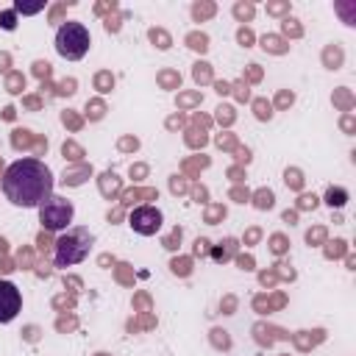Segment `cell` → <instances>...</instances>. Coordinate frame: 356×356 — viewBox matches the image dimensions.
Here are the masks:
<instances>
[{
  "label": "cell",
  "instance_id": "6da1fadb",
  "mask_svg": "<svg viewBox=\"0 0 356 356\" xmlns=\"http://www.w3.org/2000/svg\"><path fill=\"white\" fill-rule=\"evenodd\" d=\"M3 195L19 209H39L53 195V172L39 159H17L3 172Z\"/></svg>",
  "mask_w": 356,
  "mask_h": 356
},
{
  "label": "cell",
  "instance_id": "7a4b0ae2",
  "mask_svg": "<svg viewBox=\"0 0 356 356\" xmlns=\"http://www.w3.org/2000/svg\"><path fill=\"white\" fill-rule=\"evenodd\" d=\"M92 250V234L86 228H70L64 231L53 245V261L56 267H72L81 264Z\"/></svg>",
  "mask_w": 356,
  "mask_h": 356
},
{
  "label": "cell",
  "instance_id": "3957f363",
  "mask_svg": "<svg viewBox=\"0 0 356 356\" xmlns=\"http://www.w3.org/2000/svg\"><path fill=\"white\" fill-rule=\"evenodd\" d=\"M92 44V36L86 31L83 22H61L58 31H56V53L61 58H70V61H78L86 56Z\"/></svg>",
  "mask_w": 356,
  "mask_h": 356
},
{
  "label": "cell",
  "instance_id": "277c9868",
  "mask_svg": "<svg viewBox=\"0 0 356 356\" xmlns=\"http://www.w3.org/2000/svg\"><path fill=\"white\" fill-rule=\"evenodd\" d=\"M75 217V206L67 200V197H58V195H50L42 206H39V225L44 231H67L70 222Z\"/></svg>",
  "mask_w": 356,
  "mask_h": 356
},
{
  "label": "cell",
  "instance_id": "5b68a950",
  "mask_svg": "<svg viewBox=\"0 0 356 356\" xmlns=\"http://www.w3.org/2000/svg\"><path fill=\"white\" fill-rule=\"evenodd\" d=\"M161 222H164V217H161V211H159L156 206H136V209L128 214V225H131L136 234H142V236L159 234V231H161Z\"/></svg>",
  "mask_w": 356,
  "mask_h": 356
},
{
  "label": "cell",
  "instance_id": "8992f818",
  "mask_svg": "<svg viewBox=\"0 0 356 356\" xmlns=\"http://www.w3.org/2000/svg\"><path fill=\"white\" fill-rule=\"evenodd\" d=\"M19 309H22V295H19V289H17L11 281L0 278V325H3V323H11V320L19 314Z\"/></svg>",
  "mask_w": 356,
  "mask_h": 356
},
{
  "label": "cell",
  "instance_id": "52a82bcc",
  "mask_svg": "<svg viewBox=\"0 0 356 356\" xmlns=\"http://www.w3.org/2000/svg\"><path fill=\"white\" fill-rule=\"evenodd\" d=\"M325 203H328L331 209H342V206L348 203V189H342V186H328V189H325Z\"/></svg>",
  "mask_w": 356,
  "mask_h": 356
},
{
  "label": "cell",
  "instance_id": "ba28073f",
  "mask_svg": "<svg viewBox=\"0 0 356 356\" xmlns=\"http://www.w3.org/2000/svg\"><path fill=\"white\" fill-rule=\"evenodd\" d=\"M0 28H3V31H14V28H17V11H14V8L0 11Z\"/></svg>",
  "mask_w": 356,
  "mask_h": 356
},
{
  "label": "cell",
  "instance_id": "9c48e42d",
  "mask_svg": "<svg viewBox=\"0 0 356 356\" xmlns=\"http://www.w3.org/2000/svg\"><path fill=\"white\" fill-rule=\"evenodd\" d=\"M42 8H44V3H33V6H28V3H22V0L14 3V11H17V14H36V11H42Z\"/></svg>",
  "mask_w": 356,
  "mask_h": 356
}]
</instances>
